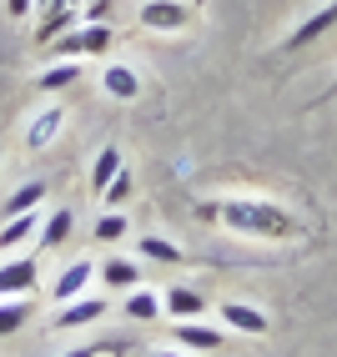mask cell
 <instances>
[{"instance_id": "obj_3", "label": "cell", "mask_w": 337, "mask_h": 357, "mask_svg": "<svg viewBox=\"0 0 337 357\" xmlns=\"http://www.w3.org/2000/svg\"><path fill=\"white\" fill-rule=\"evenodd\" d=\"M136 20H141V31H156V36H177V31H186L191 20H197V10H191L186 0H141Z\"/></svg>"}, {"instance_id": "obj_6", "label": "cell", "mask_w": 337, "mask_h": 357, "mask_svg": "<svg viewBox=\"0 0 337 357\" xmlns=\"http://www.w3.org/2000/svg\"><path fill=\"white\" fill-rule=\"evenodd\" d=\"M172 337L186 347V352H216V347H227V332L222 327H202V317H186L172 327Z\"/></svg>"}, {"instance_id": "obj_4", "label": "cell", "mask_w": 337, "mask_h": 357, "mask_svg": "<svg viewBox=\"0 0 337 357\" xmlns=\"http://www.w3.org/2000/svg\"><path fill=\"white\" fill-rule=\"evenodd\" d=\"M36 282H40L36 257H10V261H0V297H26Z\"/></svg>"}, {"instance_id": "obj_7", "label": "cell", "mask_w": 337, "mask_h": 357, "mask_svg": "<svg viewBox=\"0 0 337 357\" xmlns=\"http://www.w3.org/2000/svg\"><path fill=\"white\" fill-rule=\"evenodd\" d=\"M222 327H232V332H242V337H262L272 322H267V312L262 307H247V302H222Z\"/></svg>"}, {"instance_id": "obj_30", "label": "cell", "mask_w": 337, "mask_h": 357, "mask_svg": "<svg viewBox=\"0 0 337 357\" xmlns=\"http://www.w3.org/2000/svg\"><path fill=\"white\" fill-rule=\"evenodd\" d=\"M332 96H337V86H332Z\"/></svg>"}, {"instance_id": "obj_15", "label": "cell", "mask_w": 337, "mask_h": 357, "mask_svg": "<svg viewBox=\"0 0 337 357\" xmlns=\"http://www.w3.org/2000/svg\"><path fill=\"white\" fill-rule=\"evenodd\" d=\"M121 166H126V161H121V151H116V146H101V151H96V161H91V197H96V202L106 197V186H111V176L121 172Z\"/></svg>"}, {"instance_id": "obj_5", "label": "cell", "mask_w": 337, "mask_h": 357, "mask_svg": "<svg viewBox=\"0 0 337 357\" xmlns=\"http://www.w3.org/2000/svg\"><path fill=\"white\" fill-rule=\"evenodd\" d=\"M106 317V297H70V302H61V312H56V332H70V327H86V322H101Z\"/></svg>"}, {"instance_id": "obj_11", "label": "cell", "mask_w": 337, "mask_h": 357, "mask_svg": "<svg viewBox=\"0 0 337 357\" xmlns=\"http://www.w3.org/2000/svg\"><path fill=\"white\" fill-rule=\"evenodd\" d=\"M332 26H337V0H327L322 10H312V15L302 20V26H297L292 36H287V45H282V51H302L307 40H317V36H322V31H332Z\"/></svg>"}, {"instance_id": "obj_14", "label": "cell", "mask_w": 337, "mask_h": 357, "mask_svg": "<svg viewBox=\"0 0 337 357\" xmlns=\"http://www.w3.org/2000/svg\"><path fill=\"white\" fill-rule=\"evenodd\" d=\"M101 91H106L111 101H136V96H141V76H136L131 66H116V61H111V66L101 70Z\"/></svg>"}, {"instance_id": "obj_26", "label": "cell", "mask_w": 337, "mask_h": 357, "mask_svg": "<svg viewBox=\"0 0 337 357\" xmlns=\"http://www.w3.org/2000/svg\"><path fill=\"white\" fill-rule=\"evenodd\" d=\"M121 357V342H101V347H76V352H66V357Z\"/></svg>"}, {"instance_id": "obj_24", "label": "cell", "mask_w": 337, "mask_h": 357, "mask_svg": "<svg viewBox=\"0 0 337 357\" xmlns=\"http://www.w3.org/2000/svg\"><path fill=\"white\" fill-rule=\"evenodd\" d=\"M126 197H131V172L121 166V172L111 176V186H106V197H101V202H106V206H121Z\"/></svg>"}, {"instance_id": "obj_9", "label": "cell", "mask_w": 337, "mask_h": 357, "mask_svg": "<svg viewBox=\"0 0 337 357\" xmlns=\"http://www.w3.org/2000/svg\"><path fill=\"white\" fill-rule=\"evenodd\" d=\"M91 277H96V261H91V257H76V261H70V267L56 277L51 297H56V302H70V297H81V292L91 287Z\"/></svg>"}, {"instance_id": "obj_10", "label": "cell", "mask_w": 337, "mask_h": 357, "mask_svg": "<svg viewBox=\"0 0 337 357\" xmlns=\"http://www.w3.org/2000/svg\"><path fill=\"white\" fill-rule=\"evenodd\" d=\"M70 231H76V211H70V206H56L51 217L40 222V231H36V247H40V252L66 247V242H70Z\"/></svg>"}, {"instance_id": "obj_2", "label": "cell", "mask_w": 337, "mask_h": 357, "mask_svg": "<svg viewBox=\"0 0 337 357\" xmlns=\"http://www.w3.org/2000/svg\"><path fill=\"white\" fill-rule=\"evenodd\" d=\"M111 45H116V31L111 26H70V31H61L51 40V51L61 61H86V56H106Z\"/></svg>"}, {"instance_id": "obj_29", "label": "cell", "mask_w": 337, "mask_h": 357, "mask_svg": "<svg viewBox=\"0 0 337 357\" xmlns=\"http://www.w3.org/2000/svg\"><path fill=\"white\" fill-rule=\"evenodd\" d=\"M0 166H6V156H0Z\"/></svg>"}, {"instance_id": "obj_16", "label": "cell", "mask_w": 337, "mask_h": 357, "mask_svg": "<svg viewBox=\"0 0 337 357\" xmlns=\"http://www.w3.org/2000/svg\"><path fill=\"white\" fill-rule=\"evenodd\" d=\"M36 231H40L36 211H20V217H6V227H0V252H15V247L36 242Z\"/></svg>"}, {"instance_id": "obj_23", "label": "cell", "mask_w": 337, "mask_h": 357, "mask_svg": "<svg viewBox=\"0 0 337 357\" xmlns=\"http://www.w3.org/2000/svg\"><path fill=\"white\" fill-rule=\"evenodd\" d=\"M70 26H76V6H56L51 15L40 20V36H45V40H56V36L70 31Z\"/></svg>"}, {"instance_id": "obj_1", "label": "cell", "mask_w": 337, "mask_h": 357, "mask_svg": "<svg viewBox=\"0 0 337 357\" xmlns=\"http://www.w3.org/2000/svg\"><path fill=\"white\" fill-rule=\"evenodd\" d=\"M202 217L222 222L237 236H262V242H277V236H292L297 222L292 211L277 206V202H262V197H232V202H207Z\"/></svg>"}, {"instance_id": "obj_21", "label": "cell", "mask_w": 337, "mask_h": 357, "mask_svg": "<svg viewBox=\"0 0 337 357\" xmlns=\"http://www.w3.org/2000/svg\"><path fill=\"white\" fill-rule=\"evenodd\" d=\"M121 312H126L131 322H156V317H161V297L147 292V287H131V297L121 302Z\"/></svg>"}, {"instance_id": "obj_31", "label": "cell", "mask_w": 337, "mask_h": 357, "mask_svg": "<svg viewBox=\"0 0 337 357\" xmlns=\"http://www.w3.org/2000/svg\"><path fill=\"white\" fill-rule=\"evenodd\" d=\"M76 6H81V0H76Z\"/></svg>"}, {"instance_id": "obj_12", "label": "cell", "mask_w": 337, "mask_h": 357, "mask_svg": "<svg viewBox=\"0 0 337 357\" xmlns=\"http://www.w3.org/2000/svg\"><path fill=\"white\" fill-rule=\"evenodd\" d=\"M161 312L172 317V322L202 317V312H207V297H202L197 287H166V297H161Z\"/></svg>"}, {"instance_id": "obj_18", "label": "cell", "mask_w": 337, "mask_h": 357, "mask_svg": "<svg viewBox=\"0 0 337 357\" xmlns=\"http://www.w3.org/2000/svg\"><path fill=\"white\" fill-rule=\"evenodd\" d=\"M31 312H36V297L26 292V297H0V337H10V332H20L31 322Z\"/></svg>"}, {"instance_id": "obj_17", "label": "cell", "mask_w": 337, "mask_h": 357, "mask_svg": "<svg viewBox=\"0 0 337 357\" xmlns=\"http://www.w3.org/2000/svg\"><path fill=\"white\" fill-rule=\"evenodd\" d=\"M136 252L141 257H147V261H161V267H186V252L172 242V236H141V242H136Z\"/></svg>"}, {"instance_id": "obj_28", "label": "cell", "mask_w": 337, "mask_h": 357, "mask_svg": "<svg viewBox=\"0 0 337 357\" xmlns=\"http://www.w3.org/2000/svg\"><path fill=\"white\" fill-rule=\"evenodd\" d=\"M151 357H186V352H161V347H151Z\"/></svg>"}, {"instance_id": "obj_20", "label": "cell", "mask_w": 337, "mask_h": 357, "mask_svg": "<svg viewBox=\"0 0 337 357\" xmlns=\"http://www.w3.org/2000/svg\"><path fill=\"white\" fill-rule=\"evenodd\" d=\"M45 202V181H26V186H15V192L6 197V206H0V217H20V211H36Z\"/></svg>"}, {"instance_id": "obj_27", "label": "cell", "mask_w": 337, "mask_h": 357, "mask_svg": "<svg viewBox=\"0 0 337 357\" xmlns=\"http://www.w3.org/2000/svg\"><path fill=\"white\" fill-rule=\"evenodd\" d=\"M31 6H36V0H6V10H10L15 20H26V15H31Z\"/></svg>"}, {"instance_id": "obj_22", "label": "cell", "mask_w": 337, "mask_h": 357, "mask_svg": "<svg viewBox=\"0 0 337 357\" xmlns=\"http://www.w3.org/2000/svg\"><path fill=\"white\" fill-rule=\"evenodd\" d=\"M131 231V222H126V211H101V217H96V227H91V236L101 247H111V242H121V236Z\"/></svg>"}, {"instance_id": "obj_25", "label": "cell", "mask_w": 337, "mask_h": 357, "mask_svg": "<svg viewBox=\"0 0 337 357\" xmlns=\"http://www.w3.org/2000/svg\"><path fill=\"white\" fill-rule=\"evenodd\" d=\"M81 20H86V26H106V20H111V0H86Z\"/></svg>"}, {"instance_id": "obj_19", "label": "cell", "mask_w": 337, "mask_h": 357, "mask_svg": "<svg viewBox=\"0 0 337 357\" xmlns=\"http://www.w3.org/2000/svg\"><path fill=\"white\" fill-rule=\"evenodd\" d=\"M76 81H81V61H56L51 70H40V76H36V91H45V96H56V91L76 86Z\"/></svg>"}, {"instance_id": "obj_8", "label": "cell", "mask_w": 337, "mask_h": 357, "mask_svg": "<svg viewBox=\"0 0 337 357\" xmlns=\"http://www.w3.org/2000/svg\"><path fill=\"white\" fill-rule=\"evenodd\" d=\"M61 126H66V111H61V106L36 111V116H31V126H26V146H31V151H45V146H51V141L61 136Z\"/></svg>"}, {"instance_id": "obj_13", "label": "cell", "mask_w": 337, "mask_h": 357, "mask_svg": "<svg viewBox=\"0 0 337 357\" xmlns=\"http://www.w3.org/2000/svg\"><path fill=\"white\" fill-rule=\"evenodd\" d=\"M96 277L106 282V287H141V282H147V272H141V261H131V257H106L101 267H96Z\"/></svg>"}]
</instances>
